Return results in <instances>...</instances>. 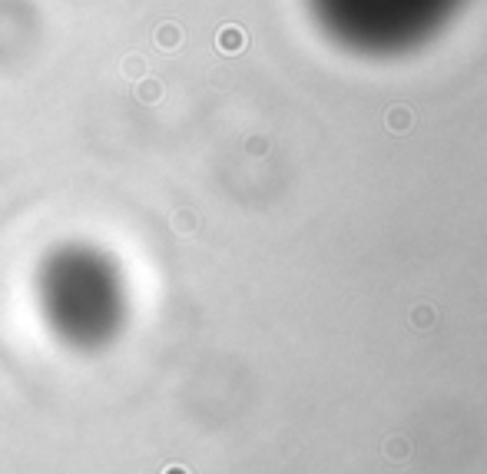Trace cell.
Segmentation results:
<instances>
[{"mask_svg": "<svg viewBox=\"0 0 487 474\" xmlns=\"http://www.w3.org/2000/svg\"><path fill=\"white\" fill-rule=\"evenodd\" d=\"M384 130L392 136H408L414 130V110L404 107V103H394L388 113H384Z\"/></svg>", "mask_w": 487, "mask_h": 474, "instance_id": "1", "label": "cell"}, {"mask_svg": "<svg viewBox=\"0 0 487 474\" xmlns=\"http://www.w3.org/2000/svg\"><path fill=\"white\" fill-rule=\"evenodd\" d=\"M216 47H219L226 57L242 53V50H246V30L236 27V23H226V27L219 30V37H216Z\"/></svg>", "mask_w": 487, "mask_h": 474, "instance_id": "2", "label": "cell"}, {"mask_svg": "<svg viewBox=\"0 0 487 474\" xmlns=\"http://www.w3.org/2000/svg\"><path fill=\"white\" fill-rule=\"evenodd\" d=\"M382 455L388 458V461H408L411 458V441L404 435H392V438H384V445H382Z\"/></svg>", "mask_w": 487, "mask_h": 474, "instance_id": "3", "label": "cell"}, {"mask_svg": "<svg viewBox=\"0 0 487 474\" xmlns=\"http://www.w3.org/2000/svg\"><path fill=\"white\" fill-rule=\"evenodd\" d=\"M156 43H159L162 50H176L182 43V30L176 27V23H162V27L156 30Z\"/></svg>", "mask_w": 487, "mask_h": 474, "instance_id": "4", "label": "cell"}, {"mask_svg": "<svg viewBox=\"0 0 487 474\" xmlns=\"http://www.w3.org/2000/svg\"><path fill=\"white\" fill-rule=\"evenodd\" d=\"M411 325H414V329H421V332H428L431 325H434V322H438V315H434V309H431V305H414V309H411Z\"/></svg>", "mask_w": 487, "mask_h": 474, "instance_id": "5", "label": "cell"}, {"mask_svg": "<svg viewBox=\"0 0 487 474\" xmlns=\"http://www.w3.org/2000/svg\"><path fill=\"white\" fill-rule=\"evenodd\" d=\"M196 226H199V219H196L192 209H179V213L172 216V229H176L179 236H192L196 233Z\"/></svg>", "mask_w": 487, "mask_h": 474, "instance_id": "6", "label": "cell"}, {"mask_svg": "<svg viewBox=\"0 0 487 474\" xmlns=\"http://www.w3.org/2000/svg\"><path fill=\"white\" fill-rule=\"evenodd\" d=\"M143 83H146V87L140 90V97H143L146 103H153V100H159V93H162L159 83H156V80H143Z\"/></svg>", "mask_w": 487, "mask_h": 474, "instance_id": "7", "label": "cell"}, {"mask_svg": "<svg viewBox=\"0 0 487 474\" xmlns=\"http://www.w3.org/2000/svg\"><path fill=\"white\" fill-rule=\"evenodd\" d=\"M133 70H136V73H140V70H146V63L140 60V53H136V60H126V73H133Z\"/></svg>", "mask_w": 487, "mask_h": 474, "instance_id": "8", "label": "cell"}, {"mask_svg": "<svg viewBox=\"0 0 487 474\" xmlns=\"http://www.w3.org/2000/svg\"><path fill=\"white\" fill-rule=\"evenodd\" d=\"M162 474H189V471H186V468H182V465H169V468H166V471H162Z\"/></svg>", "mask_w": 487, "mask_h": 474, "instance_id": "9", "label": "cell"}]
</instances>
